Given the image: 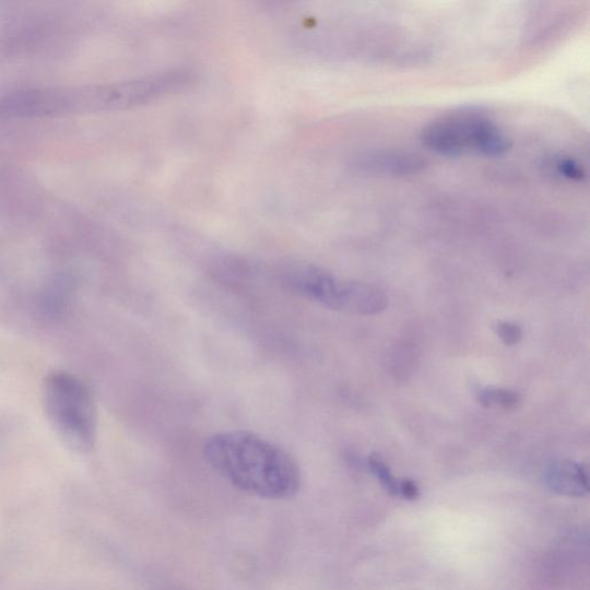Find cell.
Wrapping results in <instances>:
<instances>
[{
  "label": "cell",
  "mask_w": 590,
  "mask_h": 590,
  "mask_svg": "<svg viewBox=\"0 0 590 590\" xmlns=\"http://www.w3.org/2000/svg\"><path fill=\"white\" fill-rule=\"evenodd\" d=\"M203 455L232 486L250 496L282 500L300 491L297 461L275 442L255 433L232 430L210 436Z\"/></svg>",
  "instance_id": "1"
},
{
  "label": "cell",
  "mask_w": 590,
  "mask_h": 590,
  "mask_svg": "<svg viewBox=\"0 0 590 590\" xmlns=\"http://www.w3.org/2000/svg\"><path fill=\"white\" fill-rule=\"evenodd\" d=\"M132 81L74 88L25 90L0 97V116L51 117L137 107Z\"/></svg>",
  "instance_id": "2"
},
{
  "label": "cell",
  "mask_w": 590,
  "mask_h": 590,
  "mask_svg": "<svg viewBox=\"0 0 590 590\" xmlns=\"http://www.w3.org/2000/svg\"><path fill=\"white\" fill-rule=\"evenodd\" d=\"M44 404L52 429L76 453L91 452L97 437V408L91 388L68 371L50 373L44 384Z\"/></svg>",
  "instance_id": "3"
},
{
  "label": "cell",
  "mask_w": 590,
  "mask_h": 590,
  "mask_svg": "<svg viewBox=\"0 0 590 590\" xmlns=\"http://www.w3.org/2000/svg\"><path fill=\"white\" fill-rule=\"evenodd\" d=\"M421 142L428 151L445 157L474 152L486 157H500L511 141L489 117L477 111H463L429 122L421 131Z\"/></svg>",
  "instance_id": "4"
},
{
  "label": "cell",
  "mask_w": 590,
  "mask_h": 590,
  "mask_svg": "<svg viewBox=\"0 0 590 590\" xmlns=\"http://www.w3.org/2000/svg\"><path fill=\"white\" fill-rule=\"evenodd\" d=\"M355 165L361 172L384 177H405L423 173L426 160L409 151H375L357 157Z\"/></svg>",
  "instance_id": "5"
},
{
  "label": "cell",
  "mask_w": 590,
  "mask_h": 590,
  "mask_svg": "<svg viewBox=\"0 0 590 590\" xmlns=\"http://www.w3.org/2000/svg\"><path fill=\"white\" fill-rule=\"evenodd\" d=\"M388 304V297L381 288L363 282L342 281L337 310L369 316L385 311Z\"/></svg>",
  "instance_id": "6"
},
{
  "label": "cell",
  "mask_w": 590,
  "mask_h": 590,
  "mask_svg": "<svg viewBox=\"0 0 590 590\" xmlns=\"http://www.w3.org/2000/svg\"><path fill=\"white\" fill-rule=\"evenodd\" d=\"M544 480L555 493L567 496H583L589 491L588 471L570 460H555L546 468Z\"/></svg>",
  "instance_id": "7"
},
{
  "label": "cell",
  "mask_w": 590,
  "mask_h": 590,
  "mask_svg": "<svg viewBox=\"0 0 590 590\" xmlns=\"http://www.w3.org/2000/svg\"><path fill=\"white\" fill-rule=\"evenodd\" d=\"M477 400L486 409L500 406L505 410H511L520 404L521 397L512 390L487 388L479 392Z\"/></svg>",
  "instance_id": "8"
},
{
  "label": "cell",
  "mask_w": 590,
  "mask_h": 590,
  "mask_svg": "<svg viewBox=\"0 0 590 590\" xmlns=\"http://www.w3.org/2000/svg\"><path fill=\"white\" fill-rule=\"evenodd\" d=\"M369 468L382 486L391 495H399V482L391 474L387 463L378 456L369 457Z\"/></svg>",
  "instance_id": "9"
},
{
  "label": "cell",
  "mask_w": 590,
  "mask_h": 590,
  "mask_svg": "<svg viewBox=\"0 0 590 590\" xmlns=\"http://www.w3.org/2000/svg\"><path fill=\"white\" fill-rule=\"evenodd\" d=\"M556 168L562 176L570 180L581 181L586 177L582 165L571 157H559Z\"/></svg>",
  "instance_id": "10"
},
{
  "label": "cell",
  "mask_w": 590,
  "mask_h": 590,
  "mask_svg": "<svg viewBox=\"0 0 590 590\" xmlns=\"http://www.w3.org/2000/svg\"><path fill=\"white\" fill-rule=\"evenodd\" d=\"M495 329L505 345L514 346L521 341L522 331L515 323L498 322Z\"/></svg>",
  "instance_id": "11"
},
{
  "label": "cell",
  "mask_w": 590,
  "mask_h": 590,
  "mask_svg": "<svg viewBox=\"0 0 590 590\" xmlns=\"http://www.w3.org/2000/svg\"><path fill=\"white\" fill-rule=\"evenodd\" d=\"M399 494L409 499H414L418 496L416 484L411 480H404L399 483Z\"/></svg>",
  "instance_id": "12"
}]
</instances>
